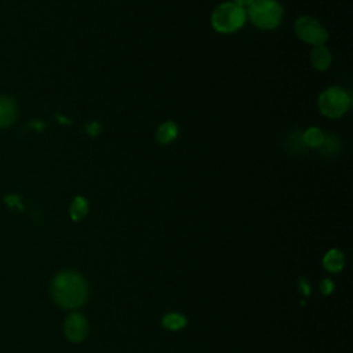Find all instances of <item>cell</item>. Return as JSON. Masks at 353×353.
Masks as SVG:
<instances>
[{"label": "cell", "mask_w": 353, "mask_h": 353, "mask_svg": "<svg viewBox=\"0 0 353 353\" xmlns=\"http://www.w3.org/2000/svg\"><path fill=\"white\" fill-rule=\"evenodd\" d=\"M302 141L310 148H321L325 141V134L317 127H310L303 132Z\"/></svg>", "instance_id": "8fae6325"}, {"label": "cell", "mask_w": 353, "mask_h": 353, "mask_svg": "<svg viewBox=\"0 0 353 353\" xmlns=\"http://www.w3.org/2000/svg\"><path fill=\"white\" fill-rule=\"evenodd\" d=\"M310 63L313 65V68L316 70H325L330 68L331 65V61H332V57H331V51L324 46H314L313 50L310 51Z\"/></svg>", "instance_id": "52a82bcc"}, {"label": "cell", "mask_w": 353, "mask_h": 353, "mask_svg": "<svg viewBox=\"0 0 353 353\" xmlns=\"http://www.w3.org/2000/svg\"><path fill=\"white\" fill-rule=\"evenodd\" d=\"M6 203L10 205V207H21V203H19V197L15 196V194H10L6 197Z\"/></svg>", "instance_id": "9a60e30c"}, {"label": "cell", "mask_w": 353, "mask_h": 353, "mask_svg": "<svg viewBox=\"0 0 353 353\" xmlns=\"http://www.w3.org/2000/svg\"><path fill=\"white\" fill-rule=\"evenodd\" d=\"M247 21V12L233 1H225L215 7L211 14V25L219 33H234Z\"/></svg>", "instance_id": "3957f363"}, {"label": "cell", "mask_w": 353, "mask_h": 353, "mask_svg": "<svg viewBox=\"0 0 353 353\" xmlns=\"http://www.w3.org/2000/svg\"><path fill=\"white\" fill-rule=\"evenodd\" d=\"M65 336L70 342H81L88 334L87 320L80 313H72L63 323Z\"/></svg>", "instance_id": "8992f818"}, {"label": "cell", "mask_w": 353, "mask_h": 353, "mask_svg": "<svg viewBox=\"0 0 353 353\" xmlns=\"http://www.w3.org/2000/svg\"><path fill=\"white\" fill-rule=\"evenodd\" d=\"M178 137V125L174 121H164L156 130V141L161 145L171 143Z\"/></svg>", "instance_id": "ba28073f"}, {"label": "cell", "mask_w": 353, "mask_h": 353, "mask_svg": "<svg viewBox=\"0 0 353 353\" xmlns=\"http://www.w3.org/2000/svg\"><path fill=\"white\" fill-rule=\"evenodd\" d=\"M320 290H321V292H323L324 295H328V294H331L332 290H334V283H332L330 279H324V280L321 281V284H320Z\"/></svg>", "instance_id": "5bb4252c"}, {"label": "cell", "mask_w": 353, "mask_h": 353, "mask_svg": "<svg viewBox=\"0 0 353 353\" xmlns=\"http://www.w3.org/2000/svg\"><path fill=\"white\" fill-rule=\"evenodd\" d=\"M70 216L73 221L83 219L88 212V201L83 196H77L73 199L70 208H69Z\"/></svg>", "instance_id": "7c38bea8"}, {"label": "cell", "mask_w": 353, "mask_h": 353, "mask_svg": "<svg viewBox=\"0 0 353 353\" xmlns=\"http://www.w3.org/2000/svg\"><path fill=\"white\" fill-rule=\"evenodd\" d=\"M245 12L258 29L273 30L281 23L284 8L279 0H254Z\"/></svg>", "instance_id": "7a4b0ae2"}, {"label": "cell", "mask_w": 353, "mask_h": 353, "mask_svg": "<svg viewBox=\"0 0 353 353\" xmlns=\"http://www.w3.org/2000/svg\"><path fill=\"white\" fill-rule=\"evenodd\" d=\"M252 1H254V0H233V3H236L237 6H240V7H243V8H244L245 6L248 7Z\"/></svg>", "instance_id": "e0dca14e"}, {"label": "cell", "mask_w": 353, "mask_h": 353, "mask_svg": "<svg viewBox=\"0 0 353 353\" xmlns=\"http://www.w3.org/2000/svg\"><path fill=\"white\" fill-rule=\"evenodd\" d=\"M51 294L61 307L76 309L85 302L88 296V285L80 273L63 270L52 279Z\"/></svg>", "instance_id": "6da1fadb"}, {"label": "cell", "mask_w": 353, "mask_h": 353, "mask_svg": "<svg viewBox=\"0 0 353 353\" xmlns=\"http://www.w3.org/2000/svg\"><path fill=\"white\" fill-rule=\"evenodd\" d=\"M343 263H345L343 254L336 248L330 250L323 258V265L328 272H339L343 268Z\"/></svg>", "instance_id": "30bf717a"}, {"label": "cell", "mask_w": 353, "mask_h": 353, "mask_svg": "<svg viewBox=\"0 0 353 353\" xmlns=\"http://www.w3.org/2000/svg\"><path fill=\"white\" fill-rule=\"evenodd\" d=\"M17 117V108L11 98L0 97V127L10 125Z\"/></svg>", "instance_id": "9c48e42d"}, {"label": "cell", "mask_w": 353, "mask_h": 353, "mask_svg": "<svg viewBox=\"0 0 353 353\" xmlns=\"http://www.w3.org/2000/svg\"><path fill=\"white\" fill-rule=\"evenodd\" d=\"M294 32L299 40L310 46H321L328 39V32L324 25L313 17H299L294 23Z\"/></svg>", "instance_id": "5b68a950"}, {"label": "cell", "mask_w": 353, "mask_h": 353, "mask_svg": "<svg viewBox=\"0 0 353 353\" xmlns=\"http://www.w3.org/2000/svg\"><path fill=\"white\" fill-rule=\"evenodd\" d=\"M185 324H186V319L179 313H168L163 317V325L172 331L185 327Z\"/></svg>", "instance_id": "4fadbf2b"}, {"label": "cell", "mask_w": 353, "mask_h": 353, "mask_svg": "<svg viewBox=\"0 0 353 353\" xmlns=\"http://www.w3.org/2000/svg\"><path fill=\"white\" fill-rule=\"evenodd\" d=\"M350 95L342 87H330L324 90L317 99L319 110L328 119L342 117L350 108Z\"/></svg>", "instance_id": "277c9868"}, {"label": "cell", "mask_w": 353, "mask_h": 353, "mask_svg": "<svg viewBox=\"0 0 353 353\" xmlns=\"http://www.w3.org/2000/svg\"><path fill=\"white\" fill-rule=\"evenodd\" d=\"M298 285H299V290L303 292V295H309L310 294V285H309V283L305 279H299Z\"/></svg>", "instance_id": "2e32d148"}]
</instances>
